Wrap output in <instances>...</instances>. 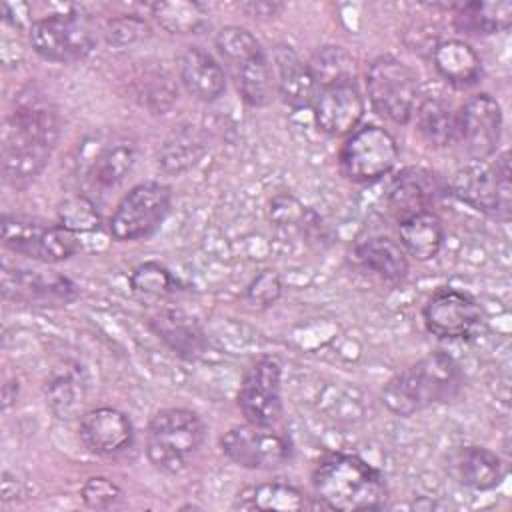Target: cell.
<instances>
[{"mask_svg":"<svg viewBox=\"0 0 512 512\" xmlns=\"http://www.w3.org/2000/svg\"><path fill=\"white\" fill-rule=\"evenodd\" d=\"M58 134L60 122L54 106L32 88L20 92L2 130L4 180L14 188L32 182L48 164Z\"/></svg>","mask_w":512,"mask_h":512,"instance_id":"cell-1","label":"cell"},{"mask_svg":"<svg viewBox=\"0 0 512 512\" xmlns=\"http://www.w3.org/2000/svg\"><path fill=\"white\" fill-rule=\"evenodd\" d=\"M460 388L462 370L458 362L438 350L394 374L382 388V402L396 416H412L454 400Z\"/></svg>","mask_w":512,"mask_h":512,"instance_id":"cell-2","label":"cell"},{"mask_svg":"<svg viewBox=\"0 0 512 512\" xmlns=\"http://www.w3.org/2000/svg\"><path fill=\"white\" fill-rule=\"evenodd\" d=\"M312 486L320 502L342 512L378 510L388 498L384 476L366 460L344 452L328 454L316 464Z\"/></svg>","mask_w":512,"mask_h":512,"instance_id":"cell-3","label":"cell"},{"mask_svg":"<svg viewBox=\"0 0 512 512\" xmlns=\"http://www.w3.org/2000/svg\"><path fill=\"white\" fill-rule=\"evenodd\" d=\"M216 48L248 106L270 104L276 90L274 70L256 36L240 26H226L216 34Z\"/></svg>","mask_w":512,"mask_h":512,"instance_id":"cell-4","label":"cell"},{"mask_svg":"<svg viewBox=\"0 0 512 512\" xmlns=\"http://www.w3.org/2000/svg\"><path fill=\"white\" fill-rule=\"evenodd\" d=\"M206 436L204 422L188 408H164L150 418L146 456L154 468L178 474L190 466Z\"/></svg>","mask_w":512,"mask_h":512,"instance_id":"cell-5","label":"cell"},{"mask_svg":"<svg viewBox=\"0 0 512 512\" xmlns=\"http://www.w3.org/2000/svg\"><path fill=\"white\" fill-rule=\"evenodd\" d=\"M452 194L470 208L494 216L498 220L510 218V154L502 152L494 164L474 160L454 172L450 180Z\"/></svg>","mask_w":512,"mask_h":512,"instance_id":"cell-6","label":"cell"},{"mask_svg":"<svg viewBox=\"0 0 512 512\" xmlns=\"http://www.w3.org/2000/svg\"><path fill=\"white\" fill-rule=\"evenodd\" d=\"M2 244L14 254L56 264L72 258L80 248L78 234L60 222H46L24 214H4Z\"/></svg>","mask_w":512,"mask_h":512,"instance_id":"cell-7","label":"cell"},{"mask_svg":"<svg viewBox=\"0 0 512 512\" xmlns=\"http://www.w3.org/2000/svg\"><path fill=\"white\" fill-rule=\"evenodd\" d=\"M366 90L374 110L394 122L408 124L416 106V78L398 58L384 54L366 70Z\"/></svg>","mask_w":512,"mask_h":512,"instance_id":"cell-8","label":"cell"},{"mask_svg":"<svg viewBox=\"0 0 512 512\" xmlns=\"http://www.w3.org/2000/svg\"><path fill=\"white\" fill-rule=\"evenodd\" d=\"M30 44L38 56L50 62H76L96 48L90 22L78 12H56L30 26Z\"/></svg>","mask_w":512,"mask_h":512,"instance_id":"cell-9","label":"cell"},{"mask_svg":"<svg viewBox=\"0 0 512 512\" xmlns=\"http://www.w3.org/2000/svg\"><path fill=\"white\" fill-rule=\"evenodd\" d=\"M398 162L396 138L382 126L364 124L348 134L340 150L342 174L358 184L380 180Z\"/></svg>","mask_w":512,"mask_h":512,"instance_id":"cell-10","label":"cell"},{"mask_svg":"<svg viewBox=\"0 0 512 512\" xmlns=\"http://www.w3.org/2000/svg\"><path fill=\"white\" fill-rule=\"evenodd\" d=\"M172 192L160 182L136 184L116 206L108 220L110 234L120 242H130L152 234L166 218Z\"/></svg>","mask_w":512,"mask_h":512,"instance_id":"cell-11","label":"cell"},{"mask_svg":"<svg viewBox=\"0 0 512 512\" xmlns=\"http://www.w3.org/2000/svg\"><path fill=\"white\" fill-rule=\"evenodd\" d=\"M222 452L238 466L250 470H274L292 458L288 436L274 432L272 426L238 424L220 438Z\"/></svg>","mask_w":512,"mask_h":512,"instance_id":"cell-12","label":"cell"},{"mask_svg":"<svg viewBox=\"0 0 512 512\" xmlns=\"http://www.w3.org/2000/svg\"><path fill=\"white\" fill-rule=\"evenodd\" d=\"M238 408L246 422L274 426L282 416V366L276 358L256 360L242 378Z\"/></svg>","mask_w":512,"mask_h":512,"instance_id":"cell-13","label":"cell"},{"mask_svg":"<svg viewBox=\"0 0 512 512\" xmlns=\"http://www.w3.org/2000/svg\"><path fill=\"white\" fill-rule=\"evenodd\" d=\"M426 330L436 338H472L482 326V310L476 300L456 288H438L424 304Z\"/></svg>","mask_w":512,"mask_h":512,"instance_id":"cell-14","label":"cell"},{"mask_svg":"<svg viewBox=\"0 0 512 512\" xmlns=\"http://www.w3.org/2000/svg\"><path fill=\"white\" fill-rule=\"evenodd\" d=\"M2 294L6 300L34 306H66L74 302L80 292L64 274L4 266Z\"/></svg>","mask_w":512,"mask_h":512,"instance_id":"cell-15","label":"cell"},{"mask_svg":"<svg viewBox=\"0 0 512 512\" xmlns=\"http://www.w3.org/2000/svg\"><path fill=\"white\" fill-rule=\"evenodd\" d=\"M502 110L490 94L470 96L458 110V142L472 160L490 158L500 142Z\"/></svg>","mask_w":512,"mask_h":512,"instance_id":"cell-16","label":"cell"},{"mask_svg":"<svg viewBox=\"0 0 512 512\" xmlns=\"http://www.w3.org/2000/svg\"><path fill=\"white\" fill-rule=\"evenodd\" d=\"M364 116V98L356 78H344L320 86L314 100V120L328 136L352 134Z\"/></svg>","mask_w":512,"mask_h":512,"instance_id":"cell-17","label":"cell"},{"mask_svg":"<svg viewBox=\"0 0 512 512\" xmlns=\"http://www.w3.org/2000/svg\"><path fill=\"white\" fill-rule=\"evenodd\" d=\"M80 440L96 456H116L134 440L130 418L110 406H100L82 416Z\"/></svg>","mask_w":512,"mask_h":512,"instance_id":"cell-18","label":"cell"},{"mask_svg":"<svg viewBox=\"0 0 512 512\" xmlns=\"http://www.w3.org/2000/svg\"><path fill=\"white\" fill-rule=\"evenodd\" d=\"M442 192L440 178L426 168H406L392 182L386 206L400 222L420 212H430Z\"/></svg>","mask_w":512,"mask_h":512,"instance_id":"cell-19","label":"cell"},{"mask_svg":"<svg viewBox=\"0 0 512 512\" xmlns=\"http://www.w3.org/2000/svg\"><path fill=\"white\" fill-rule=\"evenodd\" d=\"M274 78L276 90L284 104L294 110L314 106L320 84L310 68L290 46L280 44L274 48Z\"/></svg>","mask_w":512,"mask_h":512,"instance_id":"cell-20","label":"cell"},{"mask_svg":"<svg viewBox=\"0 0 512 512\" xmlns=\"http://www.w3.org/2000/svg\"><path fill=\"white\" fill-rule=\"evenodd\" d=\"M406 256L400 242L388 236H374L354 246V262L390 284H400L408 276Z\"/></svg>","mask_w":512,"mask_h":512,"instance_id":"cell-21","label":"cell"},{"mask_svg":"<svg viewBox=\"0 0 512 512\" xmlns=\"http://www.w3.org/2000/svg\"><path fill=\"white\" fill-rule=\"evenodd\" d=\"M180 80L184 88L202 102L216 100L226 88L222 66L210 52L198 46L184 50L180 56Z\"/></svg>","mask_w":512,"mask_h":512,"instance_id":"cell-22","label":"cell"},{"mask_svg":"<svg viewBox=\"0 0 512 512\" xmlns=\"http://www.w3.org/2000/svg\"><path fill=\"white\" fill-rule=\"evenodd\" d=\"M152 332L178 356L196 360L206 350V338L192 316L182 310H160L150 318Z\"/></svg>","mask_w":512,"mask_h":512,"instance_id":"cell-23","label":"cell"},{"mask_svg":"<svg viewBox=\"0 0 512 512\" xmlns=\"http://www.w3.org/2000/svg\"><path fill=\"white\" fill-rule=\"evenodd\" d=\"M434 68L454 88H470L482 76V64L474 48L462 40H446L434 48Z\"/></svg>","mask_w":512,"mask_h":512,"instance_id":"cell-24","label":"cell"},{"mask_svg":"<svg viewBox=\"0 0 512 512\" xmlns=\"http://www.w3.org/2000/svg\"><path fill=\"white\" fill-rule=\"evenodd\" d=\"M398 236L404 252L424 262L440 252L444 242V226L432 210L420 212L398 222Z\"/></svg>","mask_w":512,"mask_h":512,"instance_id":"cell-25","label":"cell"},{"mask_svg":"<svg viewBox=\"0 0 512 512\" xmlns=\"http://www.w3.org/2000/svg\"><path fill=\"white\" fill-rule=\"evenodd\" d=\"M458 480L472 490H492L504 478V462L484 446H466L454 460Z\"/></svg>","mask_w":512,"mask_h":512,"instance_id":"cell-26","label":"cell"},{"mask_svg":"<svg viewBox=\"0 0 512 512\" xmlns=\"http://www.w3.org/2000/svg\"><path fill=\"white\" fill-rule=\"evenodd\" d=\"M454 26L466 34H496L510 28L512 4L506 0L498 2H464L454 10Z\"/></svg>","mask_w":512,"mask_h":512,"instance_id":"cell-27","label":"cell"},{"mask_svg":"<svg viewBox=\"0 0 512 512\" xmlns=\"http://www.w3.org/2000/svg\"><path fill=\"white\" fill-rule=\"evenodd\" d=\"M416 126L430 146L444 148L458 142V112L440 98H426L416 108Z\"/></svg>","mask_w":512,"mask_h":512,"instance_id":"cell-28","label":"cell"},{"mask_svg":"<svg viewBox=\"0 0 512 512\" xmlns=\"http://www.w3.org/2000/svg\"><path fill=\"white\" fill-rule=\"evenodd\" d=\"M134 162H136L134 142L124 140V138L114 140L100 148V152L96 154V158L92 162L90 176L98 188L108 190V188L118 186L128 176Z\"/></svg>","mask_w":512,"mask_h":512,"instance_id":"cell-29","label":"cell"},{"mask_svg":"<svg viewBox=\"0 0 512 512\" xmlns=\"http://www.w3.org/2000/svg\"><path fill=\"white\" fill-rule=\"evenodd\" d=\"M308 496L288 482H264L238 494V506L250 510H304Z\"/></svg>","mask_w":512,"mask_h":512,"instance_id":"cell-30","label":"cell"},{"mask_svg":"<svg viewBox=\"0 0 512 512\" xmlns=\"http://www.w3.org/2000/svg\"><path fill=\"white\" fill-rule=\"evenodd\" d=\"M154 20L172 34H198L208 26V12L200 2H156L150 6Z\"/></svg>","mask_w":512,"mask_h":512,"instance_id":"cell-31","label":"cell"},{"mask_svg":"<svg viewBox=\"0 0 512 512\" xmlns=\"http://www.w3.org/2000/svg\"><path fill=\"white\" fill-rule=\"evenodd\" d=\"M310 68L320 86L344 78H354V62L340 46H324L318 50L310 62Z\"/></svg>","mask_w":512,"mask_h":512,"instance_id":"cell-32","label":"cell"},{"mask_svg":"<svg viewBox=\"0 0 512 512\" xmlns=\"http://www.w3.org/2000/svg\"><path fill=\"white\" fill-rule=\"evenodd\" d=\"M130 288L142 296H164L178 288V280L158 262H144L130 274Z\"/></svg>","mask_w":512,"mask_h":512,"instance_id":"cell-33","label":"cell"},{"mask_svg":"<svg viewBox=\"0 0 512 512\" xmlns=\"http://www.w3.org/2000/svg\"><path fill=\"white\" fill-rule=\"evenodd\" d=\"M58 216H60L58 222L76 234L94 230L98 228V222H100L94 204L86 196L66 198L58 208Z\"/></svg>","mask_w":512,"mask_h":512,"instance_id":"cell-34","label":"cell"},{"mask_svg":"<svg viewBox=\"0 0 512 512\" xmlns=\"http://www.w3.org/2000/svg\"><path fill=\"white\" fill-rule=\"evenodd\" d=\"M80 496L86 506L96 508V510H106V508H112L120 500L122 490L110 478L92 476L82 484Z\"/></svg>","mask_w":512,"mask_h":512,"instance_id":"cell-35","label":"cell"},{"mask_svg":"<svg viewBox=\"0 0 512 512\" xmlns=\"http://www.w3.org/2000/svg\"><path fill=\"white\" fill-rule=\"evenodd\" d=\"M148 34V26L142 18L134 14H124L108 22L106 40L114 46H126L136 40H142Z\"/></svg>","mask_w":512,"mask_h":512,"instance_id":"cell-36","label":"cell"},{"mask_svg":"<svg viewBox=\"0 0 512 512\" xmlns=\"http://www.w3.org/2000/svg\"><path fill=\"white\" fill-rule=\"evenodd\" d=\"M50 404L62 418H70V414L82 404L80 384L70 376L58 378L50 386Z\"/></svg>","mask_w":512,"mask_h":512,"instance_id":"cell-37","label":"cell"},{"mask_svg":"<svg viewBox=\"0 0 512 512\" xmlns=\"http://www.w3.org/2000/svg\"><path fill=\"white\" fill-rule=\"evenodd\" d=\"M280 292H282V282L274 270H262L246 288L248 300L258 306L274 304Z\"/></svg>","mask_w":512,"mask_h":512,"instance_id":"cell-38","label":"cell"},{"mask_svg":"<svg viewBox=\"0 0 512 512\" xmlns=\"http://www.w3.org/2000/svg\"><path fill=\"white\" fill-rule=\"evenodd\" d=\"M250 16H276L282 10V4L276 2H250L242 6Z\"/></svg>","mask_w":512,"mask_h":512,"instance_id":"cell-39","label":"cell"}]
</instances>
